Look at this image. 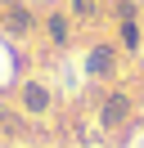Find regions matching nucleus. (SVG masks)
Returning a JSON list of instances; mask_svg holds the SVG:
<instances>
[{
    "mask_svg": "<svg viewBox=\"0 0 144 148\" xmlns=\"http://www.w3.org/2000/svg\"><path fill=\"white\" fill-rule=\"evenodd\" d=\"M126 112H131V103H126V94H113V99L104 103V126H122Z\"/></svg>",
    "mask_w": 144,
    "mask_h": 148,
    "instance_id": "1",
    "label": "nucleus"
},
{
    "mask_svg": "<svg viewBox=\"0 0 144 148\" xmlns=\"http://www.w3.org/2000/svg\"><path fill=\"white\" fill-rule=\"evenodd\" d=\"M104 72H113V54L99 45L95 54H90V76H104Z\"/></svg>",
    "mask_w": 144,
    "mask_h": 148,
    "instance_id": "2",
    "label": "nucleus"
},
{
    "mask_svg": "<svg viewBox=\"0 0 144 148\" xmlns=\"http://www.w3.org/2000/svg\"><path fill=\"white\" fill-rule=\"evenodd\" d=\"M23 103H27V108H32V112H41L45 103H50V94H45L41 85H27V90H23Z\"/></svg>",
    "mask_w": 144,
    "mask_h": 148,
    "instance_id": "3",
    "label": "nucleus"
},
{
    "mask_svg": "<svg viewBox=\"0 0 144 148\" xmlns=\"http://www.w3.org/2000/svg\"><path fill=\"white\" fill-rule=\"evenodd\" d=\"M50 36L54 40H68V23H63V18H50Z\"/></svg>",
    "mask_w": 144,
    "mask_h": 148,
    "instance_id": "4",
    "label": "nucleus"
}]
</instances>
